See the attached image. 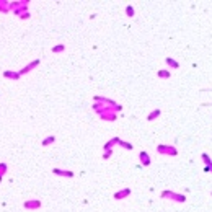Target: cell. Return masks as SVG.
I'll return each mask as SVG.
<instances>
[{
    "mask_svg": "<svg viewBox=\"0 0 212 212\" xmlns=\"http://www.w3.org/2000/svg\"><path fill=\"white\" fill-rule=\"evenodd\" d=\"M28 0H21V2H10V10L15 12V15H21L25 12H30L28 10Z\"/></svg>",
    "mask_w": 212,
    "mask_h": 212,
    "instance_id": "1",
    "label": "cell"
},
{
    "mask_svg": "<svg viewBox=\"0 0 212 212\" xmlns=\"http://www.w3.org/2000/svg\"><path fill=\"white\" fill-rule=\"evenodd\" d=\"M23 207L28 210H36V209H39L41 207V201L39 199H28L23 202Z\"/></svg>",
    "mask_w": 212,
    "mask_h": 212,
    "instance_id": "2",
    "label": "cell"
},
{
    "mask_svg": "<svg viewBox=\"0 0 212 212\" xmlns=\"http://www.w3.org/2000/svg\"><path fill=\"white\" fill-rule=\"evenodd\" d=\"M157 152L158 153H163V155H176V149L175 147H171V145H158L157 147Z\"/></svg>",
    "mask_w": 212,
    "mask_h": 212,
    "instance_id": "3",
    "label": "cell"
},
{
    "mask_svg": "<svg viewBox=\"0 0 212 212\" xmlns=\"http://www.w3.org/2000/svg\"><path fill=\"white\" fill-rule=\"evenodd\" d=\"M38 65H39V59H36V60H33V62H30L28 65H25V67H23L21 70H20V75H25V74H30L33 69L34 67H38Z\"/></svg>",
    "mask_w": 212,
    "mask_h": 212,
    "instance_id": "4",
    "label": "cell"
},
{
    "mask_svg": "<svg viewBox=\"0 0 212 212\" xmlns=\"http://www.w3.org/2000/svg\"><path fill=\"white\" fill-rule=\"evenodd\" d=\"M162 196H163V197H171L173 201H178V202H185V201H186V197H185V196L176 194V192H170V191H165Z\"/></svg>",
    "mask_w": 212,
    "mask_h": 212,
    "instance_id": "5",
    "label": "cell"
},
{
    "mask_svg": "<svg viewBox=\"0 0 212 212\" xmlns=\"http://www.w3.org/2000/svg\"><path fill=\"white\" fill-rule=\"evenodd\" d=\"M52 173L57 176H67V178H74V171H70V170H60V168H52Z\"/></svg>",
    "mask_w": 212,
    "mask_h": 212,
    "instance_id": "6",
    "label": "cell"
},
{
    "mask_svg": "<svg viewBox=\"0 0 212 212\" xmlns=\"http://www.w3.org/2000/svg\"><path fill=\"white\" fill-rule=\"evenodd\" d=\"M3 77L5 78H12V80H20V72H15V70H5L3 72Z\"/></svg>",
    "mask_w": 212,
    "mask_h": 212,
    "instance_id": "7",
    "label": "cell"
},
{
    "mask_svg": "<svg viewBox=\"0 0 212 212\" xmlns=\"http://www.w3.org/2000/svg\"><path fill=\"white\" fill-rule=\"evenodd\" d=\"M131 194V188H126V189H122V191H117L116 194H114V199H124V197H127Z\"/></svg>",
    "mask_w": 212,
    "mask_h": 212,
    "instance_id": "8",
    "label": "cell"
},
{
    "mask_svg": "<svg viewBox=\"0 0 212 212\" xmlns=\"http://www.w3.org/2000/svg\"><path fill=\"white\" fill-rule=\"evenodd\" d=\"M139 158H140V163L145 165V167H149V165H150V155L147 152H140L139 153Z\"/></svg>",
    "mask_w": 212,
    "mask_h": 212,
    "instance_id": "9",
    "label": "cell"
},
{
    "mask_svg": "<svg viewBox=\"0 0 212 212\" xmlns=\"http://www.w3.org/2000/svg\"><path fill=\"white\" fill-rule=\"evenodd\" d=\"M113 110H110V111H105L103 114H100L101 116V119H106V121H114L116 119V113H111Z\"/></svg>",
    "mask_w": 212,
    "mask_h": 212,
    "instance_id": "10",
    "label": "cell"
},
{
    "mask_svg": "<svg viewBox=\"0 0 212 212\" xmlns=\"http://www.w3.org/2000/svg\"><path fill=\"white\" fill-rule=\"evenodd\" d=\"M54 142H56V135H48V137L41 142V145H42V147H48V145L54 144Z\"/></svg>",
    "mask_w": 212,
    "mask_h": 212,
    "instance_id": "11",
    "label": "cell"
},
{
    "mask_svg": "<svg viewBox=\"0 0 212 212\" xmlns=\"http://www.w3.org/2000/svg\"><path fill=\"white\" fill-rule=\"evenodd\" d=\"M0 12H3V13L10 12V2H7V0H2V2H0Z\"/></svg>",
    "mask_w": 212,
    "mask_h": 212,
    "instance_id": "12",
    "label": "cell"
},
{
    "mask_svg": "<svg viewBox=\"0 0 212 212\" xmlns=\"http://www.w3.org/2000/svg\"><path fill=\"white\" fill-rule=\"evenodd\" d=\"M117 145H121V147H124L126 150H132L134 147H132V144H129V142H124V140H121L119 137H117V142H116Z\"/></svg>",
    "mask_w": 212,
    "mask_h": 212,
    "instance_id": "13",
    "label": "cell"
},
{
    "mask_svg": "<svg viewBox=\"0 0 212 212\" xmlns=\"http://www.w3.org/2000/svg\"><path fill=\"white\" fill-rule=\"evenodd\" d=\"M165 62H167L170 67H173V69H180V64H178L175 59H171V57H167V59H165Z\"/></svg>",
    "mask_w": 212,
    "mask_h": 212,
    "instance_id": "14",
    "label": "cell"
},
{
    "mask_svg": "<svg viewBox=\"0 0 212 212\" xmlns=\"http://www.w3.org/2000/svg\"><path fill=\"white\" fill-rule=\"evenodd\" d=\"M160 113H162V111H160L158 108H157V110H153V111H152V113H150V114L147 116V121H153L155 117H158V116H160Z\"/></svg>",
    "mask_w": 212,
    "mask_h": 212,
    "instance_id": "15",
    "label": "cell"
},
{
    "mask_svg": "<svg viewBox=\"0 0 212 212\" xmlns=\"http://www.w3.org/2000/svg\"><path fill=\"white\" fill-rule=\"evenodd\" d=\"M7 170H8V167H7V163H0V181H2V178L5 176V173H7Z\"/></svg>",
    "mask_w": 212,
    "mask_h": 212,
    "instance_id": "16",
    "label": "cell"
},
{
    "mask_svg": "<svg viewBox=\"0 0 212 212\" xmlns=\"http://www.w3.org/2000/svg\"><path fill=\"white\" fill-rule=\"evenodd\" d=\"M134 13H135V10H134V7H132V5H127V7H126V15L129 16V18H132V16H134Z\"/></svg>",
    "mask_w": 212,
    "mask_h": 212,
    "instance_id": "17",
    "label": "cell"
},
{
    "mask_svg": "<svg viewBox=\"0 0 212 212\" xmlns=\"http://www.w3.org/2000/svg\"><path fill=\"white\" fill-rule=\"evenodd\" d=\"M64 49H65L64 44H57V46H54V48H52V52L54 54H59V52H64Z\"/></svg>",
    "mask_w": 212,
    "mask_h": 212,
    "instance_id": "18",
    "label": "cell"
},
{
    "mask_svg": "<svg viewBox=\"0 0 212 212\" xmlns=\"http://www.w3.org/2000/svg\"><path fill=\"white\" fill-rule=\"evenodd\" d=\"M202 158H204V162H206V165H207V167L210 168V171H212V160L209 158V155H207V153H202Z\"/></svg>",
    "mask_w": 212,
    "mask_h": 212,
    "instance_id": "19",
    "label": "cell"
},
{
    "mask_svg": "<svg viewBox=\"0 0 212 212\" xmlns=\"http://www.w3.org/2000/svg\"><path fill=\"white\" fill-rule=\"evenodd\" d=\"M157 75H158L160 78H168L170 77V72H168V70H158Z\"/></svg>",
    "mask_w": 212,
    "mask_h": 212,
    "instance_id": "20",
    "label": "cell"
},
{
    "mask_svg": "<svg viewBox=\"0 0 212 212\" xmlns=\"http://www.w3.org/2000/svg\"><path fill=\"white\" fill-rule=\"evenodd\" d=\"M111 155H113V149H111V150H105V153H103V158L108 160V158L111 157Z\"/></svg>",
    "mask_w": 212,
    "mask_h": 212,
    "instance_id": "21",
    "label": "cell"
},
{
    "mask_svg": "<svg viewBox=\"0 0 212 212\" xmlns=\"http://www.w3.org/2000/svg\"><path fill=\"white\" fill-rule=\"evenodd\" d=\"M30 16H31V13L30 12H25V13H21V15H20V20H28Z\"/></svg>",
    "mask_w": 212,
    "mask_h": 212,
    "instance_id": "22",
    "label": "cell"
}]
</instances>
